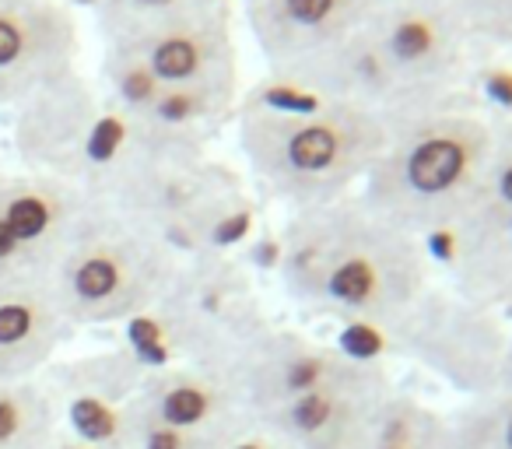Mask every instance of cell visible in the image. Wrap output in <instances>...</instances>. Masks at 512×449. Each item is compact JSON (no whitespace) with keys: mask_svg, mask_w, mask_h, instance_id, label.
<instances>
[{"mask_svg":"<svg viewBox=\"0 0 512 449\" xmlns=\"http://www.w3.org/2000/svg\"><path fill=\"white\" fill-rule=\"evenodd\" d=\"M274 271L299 309L386 334L435 285L425 243L376 214L358 193L288 211Z\"/></svg>","mask_w":512,"mask_h":449,"instance_id":"cell-1","label":"cell"},{"mask_svg":"<svg viewBox=\"0 0 512 449\" xmlns=\"http://www.w3.org/2000/svg\"><path fill=\"white\" fill-rule=\"evenodd\" d=\"M495 148V120L477 102L390 130L358 197L414 239L453 232L470 214Z\"/></svg>","mask_w":512,"mask_h":449,"instance_id":"cell-2","label":"cell"},{"mask_svg":"<svg viewBox=\"0 0 512 449\" xmlns=\"http://www.w3.org/2000/svg\"><path fill=\"white\" fill-rule=\"evenodd\" d=\"M235 134L253 179L288 211L358 193L390 144V127L379 116L337 102L306 113H278L239 99Z\"/></svg>","mask_w":512,"mask_h":449,"instance_id":"cell-3","label":"cell"},{"mask_svg":"<svg viewBox=\"0 0 512 449\" xmlns=\"http://www.w3.org/2000/svg\"><path fill=\"white\" fill-rule=\"evenodd\" d=\"M99 200L162 239L179 260L193 253H232V243L246 236L249 225L242 179L207 151H144Z\"/></svg>","mask_w":512,"mask_h":449,"instance_id":"cell-4","label":"cell"},{"mask_svg":"<svg viewBox=\"0 0 512 449\" xmlns=\"http://www.w3.org/2000/svg\"><path fill=\"white\" fill-rule=\"evenodd\" d=\"M176 267L179 257L162 239L116 207L88 200L50 274V292L74 330L113 327L151 316Z\"/></svg>","mask_w":512,"mask_h":449,"instance_id":"cell-5","label":"cell"},{"mask_svg":"<svg viewBox=\"0 0 512 449\" xmlns=\"http://www.w3.org/2000/svg\"><path fill=\"white\" fill-rule=\"evenodd\" d=\"M151 148L158 144L148 130L95 88L85 71L67 74L15 109V151L22 169L60 179L92 200Z\"/></svg>","mask_w":512,"mask_h":449,"instance_id":"cell-6","label":"cell"},{"mask_svg":"<svg viewBox=\"0 0 512 449\" xmlns=\"http://www.w3.org/2000/svg\"><path fill=\"white\" fill-rule=\"evenodd\" d=\"M176 362L221 369L271 323L249 267L232 253L183 257L151 309Z\"/></svg>","mask_w":512,"mask_h":449,"instance_id":"cell-7","label":"cell"},{"mask_svg":"<svg viewBox=\"0 0 512 449\" xmlns=\"http://www.w3.org/2000/svg\"><path fill=\"white\" fill-rule=\"evenodd\" d=\"M369 29L404 99L400 127L439 109L477 102L474 71L484 50L470 39L449 0H386Z\"/></svg>","mask_w":512,"mask_h":449,"instance_id":"cell-8","label":"cell"},{"mask_svg":"<svg viewBox=\"0 0 512 449\" xmlns=\"http://www.w3.org/2000/svg\"><path fill=\"white\" fill-rule=\"evenodd\" d=\"M512 330L502 327V313L484 309L460 295L453 285L435 281L414 309L383 337L428 372L453 383L467 397L498 390V365Z\"/></svg>","mask_w":512,"mask_h":449,"instance_id":"cell-9","label":"cell"},{"mask_svg":"<svg viewBox=\"0 0 512 449\" xmlns=\"http://www.w3.org/2000/svg\"><path fill=\"white\" fill-rule=\"evenodd\" d=\"M88 200L36 172H0V285L50 281Z\"/></svg>","mask_w":512,"mask_h":449,"instance_id":"cell-10","label":"cell"},{"mask_svg":"<svg viewBox=\"0 0 512 449\" xmlns=\"http://www.w3.org/2000/svg\"><path fill=\"white\" fill-rule=\"evenodd\" d=\"M362 358L341 344L320 341L302 330H288L278 323H267L239 355L228 365H221V376L239 397V407L246 418L274 411L288 400L313 393L320 386L341 379Z\"/></svg>","mask_w":512,"mask_h":449,"instance_id":"cell-11","label":"cell"},{"mask_svg":"<svg viewBox=\"0 0 512 449\" xmlns=\"http://www.w3.org/2000/svg\"><path fill=\"white\" fill-rule=\"evenodd\" d=\"M106 53L130 60L162 88L239 95V50H235L232 32V4L158 25L137 39L106 46Z\"/></svg>","mask_w":512,"mask_h":449,"instance_id":"cell-12","label":"cell"},{"mask_svg":"<svg viewBox=\"0 0 512 449\" xmlns=\"http://www.w3.org/2000/svg\"><path fill=\"white\" fill-rule=\"evenodd\" d=\"M81 25L64 0H0V109L81 71Z\"/></svg>","mask_w":512,"mask_h":449,"instance_id":"cell-13","label":"cell"},{"mask_svg":"<svg viewBox=\"0 0 512 449\" xmlns=\"http://www.w3.org/2000/svg\"><path fill=\"white\" fill-rule=\"evenodd\" d=\"M383 4L386 0H249L242 8L267 74H285L365 29Z\"/></svg>","mask_w":512,"mask_h":449,"instance_id":"cell-14","label":"cell"},{"mask_svg":"<svg viewBox=\"0 0 512 449\" xmlns=\"http://www.w3.org/2000/svg\"><path fill=\"white\" fill-rule=\"evenodd\" d=\"M393 376L372 358H362L341 379L260 414L264 428L292 449H351L376 404L393 390Z\"/></svg>","mask_w":512,"mask_h":449,"instance_id":"cell-15","label":"cell"},{"mask_svg":"<svg viewBox=\"0 0 512 449\" xmlns=\"http://www.w3.org/2000/svg\"><path fill=\"white\" fill-rule=\"evenodd\" d=\"M130 404L148 411L151 418L193 435L221 439L239 421H246L239 397L218 369L193 362H172L148 369L130 393Z\"/></svg>","mask_w":512,"mask_h":449,"instance_id":"cell-16","label":"cell"},{"mask_svg":"<svg viewBox=\"0 0 512 449\" xmlns=\"http://www.w3.org/2000/svg\"><path fill=\"white\" fill-rule=\"evenodd\" d=\"M439 246L456 292L484 309L512 313V207L474 211L453 232L425 239L428 253Z\"/></svg>","mask_w":512,"mask_h":449,"instance_id":"cell-17","label":"cell"},{"mask_svg":"<svg viewBox=\"0 0 512 449\" xmlns=\"http://www.w3.org/2000/svg\"><path fill=\"white\" fill-rule=\"evenodd\" d=\"M74 327L64 320L50 281L0 285V379H39L60 355Z\"/></svg>","mask_w":512,"mask_h":449,"instance_id":"cell-18","label":"cell"},{"mask_svg":"<svg viewBox=\"0 0 512 449\" xmlns=\"http://www.w3.org/2000/svg\"><path fill=\"white\" fill-rule=\"evenodd\" d=\"M351 449H442V411L393 386L369 414Z\"/></svg>","mask_w":512,"mask_h":449,"instance_id":"cell-19","label":"cell"},{"mask_svg":"<svg viewBox=\"0 0 512 449\" xmlns=\"http://www.w3.org/2000/svg\"><path fill=\"white\" fill-rule=\"evenodd\" d=\"M0 449H60V411L43 379H0Z\"/></svg>","mask_w":512,"mask_h":449,"instance_id":"cell-20","label":"cell"},{"mask_svg":"<svg viewBox=\"0 0 512 449\" xmlns=\"http://www.w3.org/2000/svg\"><path fill=\"white\" fill-rule=\"evenodd\" d=\"M442 449H512V393L488 390L442 411Z\"/></svg>","mask_w":512,"mask_h":449,"instance_id":"cell-21","label":"cell"},{"mask_svg":"<svg viewBox=\"0 0 512 449\" xmlns=\"http://www.w3.org/2000/svg\"><path fill=\"white\" fill-rule=\"evenodd\" d=\"M88 4L95 11V29L102 36V46H116L144 36L158 25L221 8L232 0H88Z\"/></svg>","mask_w":512,"mask_h":449,"instance_id":"cell-22","label":"cell"},{"mask_svg":"<svg viewBox=\"0 0 512 449\" xmlns=\"http://www.w3.org/2000/svg\"><path fill=\"white\" fill-rule=\"evenodd\" d=\"M214 442L218 439L172 428L134 407L130 400H120L113 421H109V435L99 442V449H211Z\"/></svg>","mask_w":512,"mask_h":449,"instance_id":"cell-23","label":"cell"},{"mask_svg":"<svg viewBox=\"0 0 512 449\" xmlns=\"http://www.w3.org/2000/svg\"><path fill=\"white\" fill-rule=\"evenodd\" d=\"M484 53H512V0H449Z\"/></svg>","mask_w":512,"mask_h":449,"instance_id":"cell-24","label":"cell"},{"mask_svg":"<svg viewBox=\"0 0 512 449\" xmlns=\"http://www.w3.org/2000/svg\"><path fill=\"white\" fill-rule=\"evenodd\" d=\"M512 207V120H495V148L484 169L474 211H509Z\"/></svg>","mask_w":512,"mask_h":449,"instance_id":"cell-25","label":"cell"},{"mask_svg":"<svg viewBox=\"0 0 512 449\" xmlns=\"http://www.w3.org/2000/svg\"><path fill=\"white\" fill-rule=\"evenodd\" d=\"M474 99L491 120H512V60L484 53L474 71Z\"/></svg>","mask_w":512,"mask_h":449,"instance_id":"cell-26","label":"cell"},{"mask_svg":"<svg viewBox=\"0 0 512 449\" xmlns=\"http://www.w3.org/2000/svg\"><path fill=\"white\" fill-rule=\"evenodd\" d=\"M211 449H292V446H288L285 439H278L271 428L260 425V421L246 418V421H239L232 432L221 435Z\"/></svg>","mask_w":512,"mask_h":449,"instance_id":"cell-27","label":"cell"}]
</instances>
